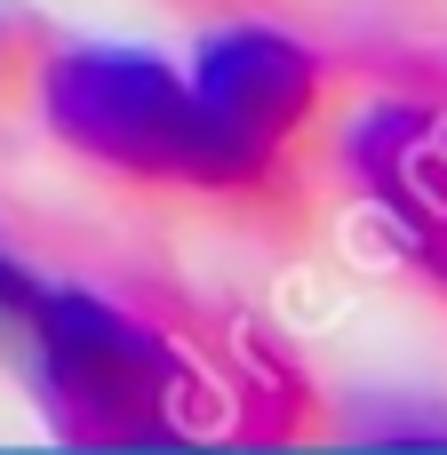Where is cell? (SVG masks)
Returning <instances> with one entry per match:
<instances>
[{
	"instance_id": "7a4b0ae2",
	"label": "cell",
	"mask_w": 447,
	"mask_h": 455,
	"mask_svg": "<svg viewBox=\"0 0 447 455\" xmlns=\"http://www.w3.org/2000/svg\"><path fill=\"white\" fill-rule=\"evenodd\" d=\"M16 352L32 368L48 432L72 448H160L184 432V376L168 344L104 296L40 288V312Z\"/></svg>"
},
{
	"instance_id": "6da1fadb",
	"label": "cell",
	"mask_w": 447,
	"mask_h": 455,
	"mask_svg": "<svg viewBox=\"0 0 447 455\" xmlns=\"http://www.w3.org/2000/svg\"><path fill=\"white\" fill-rule=\"evenodd\" d=\"M40 104L56 144L96 160L104 176H136L160 192H200V200H272V160L240 144L160 56L136 48H56L40 64Z\"/></svg>"
},
{
	"instance_id": "277c9868",
	"label": "cell",
	"mask_w": 447,
	"mask_h": 455,
	"mask_svg": "<svg viewBox=\"0 0 447 455\" xmlns=\"http://www.w3.org/2000/svg\"><path fill=\"white\" fill-rule=\"evenodd\" d=\"M192 96L264 160H280V144H296L320 112V56L296 48L272 24H232L200 48L192 64Z\"/></svg>"
},
{
	"instance_id": "5b68a950",
	"label": "cell",
	"mask_w": 447,
	"mask_h": 455,
	"mask_svg": "<svg viewBox=\"0 0 447 455\" xmlns=\"http://www.w3.org/2000/svg\"><path fill=\"white\" fill-rule=\"evenodd\" d=\"M40 288H48V280H32V272L0 248V352L24 344V328H32V312H40Z\"/></svg>"
},
{
	"instance_id": "3957f363",
	"label": "cell",
	"mask_w": 447,
	"mask_h": 455,
	"mask_svg": "<svg viewBox=\"0 0 447 455\" xmlns=\"http://www.w3.org/2000/svg\"><path fill=\"white\" fill-rule=\"evenodd\" d=\"M352 176L376 200L400 256L447 296V112L440 104H384L352 128Z\"/></svg>"
},
{
	"instance_id": "8992f818",
	"label": "cell",
	"mask_w": 447,
	"mask_h": 455,
	"mask_svg": "<svg viewBox=\"0 0 447 455\" xmlns=\"http://www.w3.org/2000/svg\"><path fill=\"white\" fill-rule=\"evenodd\" d=\"M8 80H16V40H8V24H0V104H8Z\"/></svg>"
}]
</instances>
